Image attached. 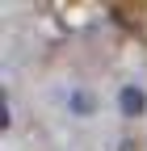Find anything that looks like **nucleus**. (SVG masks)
Here are the masks:
<instances>
[{
  "label": "nucleus",
  "mask_w": 147,
  "mask_h": 151,
  "mask_svg": "<svg viewBox=\"0 0 147 151\" xmlns=\"http://www.w3.org/2000/svg\"><path fill=\"white\" fill-rule=\"evenodd\" d=\"M118 113H122V118H143V113H147L143 84H122L118 88Z\"/></svg>",
  "instance_id": "1"
},
{
  "label": "nucleus",
  "mask_w": 147,
  "mask_h": 151,
  "mask_svg": "<svg viewBox=\"0 0 147 151\" xmlns=\"http://www.w3.org/2000/svg\"><path fill=\"white\" fill-rule=\"evenodd\" d=\"M67 109H71V118H93V113H97V97L84 92V88H76L67 97Z\"/></svg>",
  "instance_id": "2"
},
{
  "label": "nucleus",
  "mask_w": 147,
  "mask_h": 151,
  "mask_svg": "<svg viewBox=\"0 0 147 151\" xmlns=\"http://www.w3.org/2000/svg\"><path fill=\"white\" fill-rule=\"evenodd\" d=\"M0 126H4V130L13 126V109H9V101H0Z\"/></svg>",
  "instance_id": "3"
}]
</instances>
